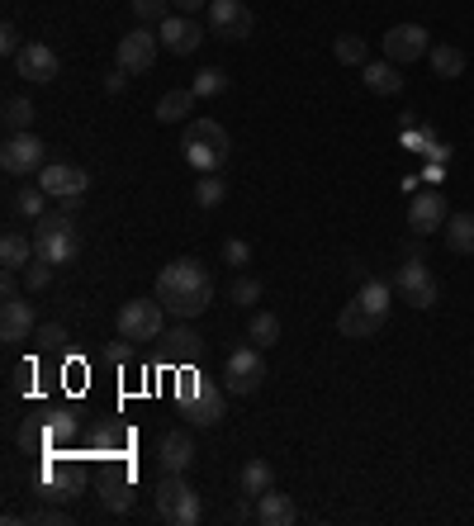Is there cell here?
Listing matches in <instances>:
<instances>
[{
	"mask_svg": "<svg viewBox=\"0 0 474 526\" xmlns=\"http://www.w3.org/2000/svg\"><path fill=\"white\" fill-rule=\"evenodd\" d=\"M157 517L166 526H195L200 522V493L185 484V474H162V484H157Z\"/></svg>",
	"mask_w": 474,
	"mask_h": 526,
	"instance_id": "277c9868",
	"label": "cell"
},
{
	"mask_svg": "<svg viewBox=\"0 0 474 526\" xmlns=\"http://www.w3.org/2000/svg\"><path fill=\"white\" fill-rule=\"evenodd\" d=\"M157 465H162V474H185L190 465H195V436L190 432H166L162 441H157Z\"/></svg>",
	"mask_w": 474,
	"mask_h": 526,
	"instance_id": "ac0fdd59",
	"label": "cell"
},
{
	"mask_svg": "<svg viewBox=\"0 0 474 526\" xmlns=\"http://www.w3.org/2000/svg\"><path fill=\"white\" fill-rule=\"evenodd\" d=\"M38 346H43V351H62V346H67V332H62L57 323L38 327Z\"/></svg>",
	"mask_w": 474,
	"mask_h": 526,
	"instance_id": "60d3db41",
	"label": "cell"
},
{
	"mask_svg": "<svg viewBox=\"0 0 474 526\" xmlns=\"http://www.w3.org/2000/svg\"><path fill=\"white\" fill-rule=\"evenodd\" d=\"M266 384V361H261V346H237L233 356L223 361V389L237 394V399H247Z\"/></svg>",
	"mask_w": 474,
	"mask_h": 526,
	"instance_id": "8992f818",
	"label": "cell"
},
{
	"mask_svg": "<svg viewBox=\"0 0 474 526\" xmlns=\"http://www.w3.org/2000/svg\"><path fill=\"white\" fill-rule=\"evenodd\" d=\"M223 394L228 389H219V384L200 380V375H185L181 384V413L195 427H219L223 418H228V403H223Z\"/></svg>",
	"mask_w": 474,
	"mask_h": 526,
	"instance_id": "5b68a950",
	"label": "cell"
},
{
	"mask_svg": "<svg viewBox=\"0 0 474 526\" xmlns=\"http://www.w3.org/2000/svg\"><path fill=\"white\" fill-rule=\"evenodd\" d=\"M446 200H441V190H418V195H413V200H408V228H413V233H441V228H446Z\"/></svg>",
	"mask_w": 474,
	"mask_h": 526,
	"instance_id": "2e32d148",
	"label": "cell"
},
{
	"mask_svg": "<svg viewBox=\"0 0 474 526\" xmlns=\"http://www.w3.org/2000/svg\"><path fill=\"white\" fill-rule=\"evenodd\" d=\"M15 209L29 218V223H34V218H43V214H48V190H43V185H29V190H19V195H15Z\"/></svg>",
	"mask_w": 474,
	"mask_h": 526,
	"instance_id": "836d02e7",
	"label": "cell"
},
{
	"mask_svg": "<svg viewBox=\"0 0 474 526\" xmlns=\"http://www.w3.org/2000/svg\"><path fill=\"white\" fill-rule=\"evenodd\" d=\"M34 332H38L34 304H29L24 294H10V299L0 304V342H5V346H19V342H29Z\"/></svg>",
	"mask_w": 474,
	"mask_h": 526,
	"instance_id": "4fadbf2b",
	"label": "cell"
},
{
	"mask_svg": "<svg viewBox=\"0 0 474 526\" xmlns=\"http://www.w3.org/2000/svg\"><path fill=\"white\" fill-rule=\"evenodd\" d=\"M38 185L48 190V200H86V190H91V176L72 162H48L38 171Z\"/></svg>",
	"mask_w": 474,
	"mask_h": 526,
	"instance_id": "30bf717a",
	"label": "cell"
},
{
	"mask_svg": "<svg viewBox=\"0 0 474 526\" xmlns=\"http://www.w3.org/2000/svg\"><path fill=\"white\" fill-rule=\"evenodd\" d=\"M114 327H119V337L124 342H157L166 332V304L152 294V299H128L124 309H119V318H114Z\"/></svg>",
	"mask_w": 474,
	"mask_h": 526,
	"instance_id": "3957f363",
	"label": "cell"
},
{
	"mask_svg": "<svg viewBox=\"0 0 474 526\" xmlns=\"http://www.w3.org/2000/svg\"><path fill=\"white\" fill-rule=\"evenodd\" d=\"M294 517H299V508H294L290 493L266 489L261 498H256V522L261 526H294Z\"/></svg>",
	"mask_w": 474,
	"mask_h": 526,
	"instance_id": "44dd1931",
	"label": "cell"
},
{
	"mask_svg": "<svg viewBox=\"0 0 474 526\" xmlns=\"http://www.w3.org/2000/svg\"><path fill=\"white\" fill-rule=\"evenodd\" d=\"M100 503H105V512H128L133 508V484H128V479H110V484L100 489Z\"/></svg>",
	"mask_w": 474,
	"mask_h": 526,
	"instance_id": "d6a6232c",
	"label": "cell"
},
{
	"mask_svg": "<svg viewBox=\"0 0 474 526\" xmlns=\"http://www.w3.org/2000/svg\"><path fill=\"white\" fill-rule=\"evenodd\" d=\"M356 299H361V304L375 313V318H389V304H394V285H389V280H380V275H365L361 290H356Z\"/></svg>",
	"mask_w": 474,
	"mask_h": 526,
	"instance_id": "cb8c5ba5",
	"label": "cell"
},
{
	"mask_svg": "<svg viewBox=\"0 0 474 526\" xmlns=\"http://www.w3.org/2000/svg\"><path fill=\"white\" fill-rule=\"evenodd\" d=\"M171 5H176L181 15H200V10H209L214 0H171Z\"/></svg>",
	"mask_w": 474,
	"mask_h": 526,
	"instance_id": "ee69618b",
	"label": "cell"
},
{
	"mask_svg": "<svg viewBox=\"0 0 474 526\" xmlns=\"http://www.w3.org/2000/svg\"><path fill=\"white\" fill-rule=\"evenodd\" d=\"M247 337H252V346H261V351L275 346V342H280V318H275L271 309H256L252 323H247Z\"/></svg>",
	"mask_w": 474,
	"mask_h": 526,
	"instance_id": "f546056e",
	"label": "cell"
},
{
	"mask_svg": "<svg viewBox=\"0 0 474 526\" xmlns=\"http://www.w3.org/2000/svg\"><path fill=\"white\" fill-rule=\"evenodd\" d=\"M43 152H48V147L38 143L34 133H10L5 147H0V171H5V176H38V171L48 166Z\"/></svg>",
	"mask_w": 474,
	"mask_h": 526,
	"instance_id": "52a82bcc",
	"label": "cell"
},
{
	"mask_svg": "<svg viewBox=\"0 0 474 526\" xmlns=\"http://www.w3.org/2000/svg\"><path fill=\"white\" fill-rule=\"evenodd\" d=\"M223 266H233V271H247V266H252V247H247L242 237H228V242H223Z\"/></svg>",
	"mask_w": 474,
	"mask_h": 526,
	"instance_id": "f35d334b",
	"label": "cell"
},
{
	"mask_svg": "<svg viewBox=\"0 0 474 526\" xmlns=\"http://www.w3.org/2000/svg\"><path fill=\"white\" fill-rule=\"evenodd\" d=\"M441 233H446V247L456 256H474V214H451Z\"/></svg>",
	"mask_w": 474,
	"mask_h": 526,
	"instance_id": "4316f807",
	"label": "cell"
},
{
	"mask_svg": "<svg viewBox=\"0 0 474 526\" xmlns=\"http://www.w3.org/2000/svg\"><path fill=\"white\" fill-rule=\"evenodd\" d=\"M34 100H24V95H15V100H5V133H34Z\"/></svg>",
	"mask_w": 474,
	"mask_h": 526,
	"instance_id": "f1b7e54d",
	"label": "cell"
},
{
	"mask_svg": "<svg viewBox=\"0 0 474 526\" xmlns=\"http://www.w3.org/2000/svg\"><path fill=\"white\" fill-rule=\"evenodd\" d=\"M15 72L29 81V86H48V81H57V72H62V62H57V53L48 48V43H24L15 57Z\"/></svg>",
	"mask_w": 474,
	"mask_h": 526,
	"instance_id": "9a60e30c",
	"label": "cell"
},
{
	"mask_svg": "<svg viewBox=\"0 0 474 526\" xmlns=\"http://www.w3.org/2000/svg\"><path fill=\"white\" fill-rule=\"evenodd\" d=\"M53 261H43V256H34V261H29V266H24V280H29V290H48V285H53Z\"/></svg>",
	"mask_w": 474,
	"mask_h": 526,
	"instance_id": "74e56055",
	"label": "cell"
},
{
	"mask_svg": "<svg viewBox=\"0 0 474 526\" xmlns=\"http://www.w3.org/2000/svg\"><path fill=\"white\" fill-rule=\"evenodd\" d=\"M157 342L166 346V356H171V361H190V356H200L204 337H200V332H195L190 323H185V318H176V327H166Z\"/></svg>",
	"mask_w": 474,
	"mask_h": 526,
	"instance_id": "ffe728a7",
	"label": "cell"
},
{
	"mask_svg": "<svg viewBox=\"0 0 474 526\" xmlns=\"http://www.w3.org/2000/svg\"><path fill=\"white\" fill-rule=\"evenodd\" d=\"M209 29L219 38H228V43H242V38H252L256 15L242 0H214V5H209Z\"/></svg>",
	"mask_w": 474,
	"mask_h": 526,
	"instance_id": "8fae6325",
	"label": "cell"
},
{
	"mask_svg": "<svg viewBox=\"0 0 474 526\" xmlns=\"http://www.w3.org/2000/svg\"><path fill=\"white\" fill-rule=\"evenodd\" d=\"M228 152H233V143H228V128H223L219 119H185L181 157L195 166L200 176L219 171V166L228 162Z\"/></svg>",
	"mask_w": 474,
	"mask_h": 526,
	"instance_id": "7a4b0ae2",
	"label": "cell"
},
{
	"mask_svg": "<svg viewBox=\"0 0 474 526\" xmlns=\"http://www.w3.org/2000/svg\"><path fill=\"white\" fill-rule=\"evenodd\" d=\"M380 327H384V318H375V313L365 309L361 299L342 304V313H337V332H342L347 342H370V337H375Z\"/></svg>",
	"mask_w": 474,
	"mask_h": 526,
	"instance_id": "d6986e66",
	"label": "cell"
},
{
	"mask_svg": "<svg viewBox=\"0 0 474 526\" xmlns=\"http://www.w3.org/2000/svg\"><path fill=\"white\" fill-rule=\"evenodd\" d=\"M332 57H337L342 67H365V62H370V48H365V38L342 34V38H332Z\"/></svg>",
	"mask_w": 474,
	"mask_h": 526,
	"instance_id": "4dcf8cb0",
	"label": "cell"
},
{
	"mask_svg": "<svg viewBox=\"0 0 474 526\" xmlns=\"http://www.w3.org/2000/svg\"><path fill=\"white\" fill-rule=\"evenodd\" d=\"M19 48H24V43H19V29L10 24V19H5V24H0V53L10 57V62H15V57H19Z\"/></svg>",
	"mask_w": 474,
	"mask_h": 526,
	"instance_id": "ab89813d",
	"label": "cell"
},
{
	"mask_svg": "<svg viewBox=\"0 0 474 526\" xmlns=\"http://www.w3.org/2000/svg\"><path fill=\"white\" fill-rule=\"evenodd\" d=\"M223 195H228V185L219 181V171L200 176V185H195V204H200V209H214V204H223Z\"/></svg>",
	"mask_w": 474,
	"mask_h": 526,
	"instance_id": "e575fe53",
	"label": "cell"
},
{
	"mask_svg": "<svg viewBox=\"0 0 474 526\" xmlns=\"http://www.w3.org/2000/svg\"><path fill=\"white\" fill-rule=\"evenodd\" d=\"M384 43V57H389V62H418V57H427L432 53V38H427V29H422V24H394V29H389V34L380 38Z\"/></svg>",
	"mask_w": 474,
	"mask_h": 526,
	"instance_id": "7c38bea8",
	"label": "cell"
},
{
	"mask_svg": "<svg viewBox=\"0 0 474 526\" xmlns=\"http://www.w3.org/2000/svg\"><path fill=\"white\" fill-rule=\"evenodd\" d=\"M157 38H162V48H166V53L190 57V53H200L204 29L195 24V15H166L162 24H157Z\"/></svg>",
	"mask_w": 474,
	"mask_h": 526,
	"instance_id": "5bb4252c",
	"label": "cell"
},
{
	"mask_svg": "<svg viewBox=\"0 0 474 526\" xmlns=\"http://www.w3.org/2000/svg\"><path fill=\"white\" fill-rule=\"evenodd\" d=\"M29 526H67V512H57V508H38L24 517Z\"/></svg>",
	"mask_w": 474,
	"mask_h": 526,
	"instance_id": "b9f144b4",
	"label": "cell"
},
{
	"mask_svg": "<svg viewBox=\"0 0 474 526\" xmlns=\"http://www.w3.org/2000/svg\"><path fill=\"white\" fill-rule=\"evenodd\" d=\"M128 10L138 15V24H162L171 15V0H128Z\"/></svg>",
	"mask_w": 474,
	"mask_h": 526,
	"instance_id": "8d00e7d4",
	"label": "cell"
},
{
	"mask_svg": "<svg viewBox=\"0 0 474 526\" xmlns=\"http://www.w3.org/2000/svg\"><path fill=\"white\" fill-rule=\"evenodd\" d=\"M124 86H128V72H124V67H119V72H110V76H105V91H110V95H119V91H124Z\"/></svg>",
	"mask_w": 474,
	"mask_h": 526,
	"instance_id": "bcb514c9",
	"label": "cell"
},
{
	"mask_svg": "<svg viewBox=\"0 0 474 526\" xmlns=\"http://www.w3.org/2000/svg\"><path fill=\"white\" fill-rule=\"evenodd\" d=\"M195 100H200V95L190 91V86H181V91H166L162 100H157V119H162V124H181V119H190Z\"/></svg>",
	"mask_w": 474,
	"mask_h": 526,
	"instance_id": "484cf974",
	"label": "cell"
},
{
	"mask_svg": "<svg viewBox=\"0 0 474 526\" xmlns=\"http://www.w3.org/2000/svg\"><path fill=\"white\" fill-rule=\"evenodd\" d=\"M228 299H233V304H242V309H256V304H261V280L237 271V280L228 285Z\"/></svg>",
	"mask_w": 474,
	"mask_h": 526,
	"instance_id": "1f68e13d",
	"label": "cell"
},
{
	"mask_svg": "<svg viewBox=\"0 0 474 526\" xmlns=\"http://www.w3.org/2000/svg\"><path fill=\"white\" fill-rule=\"evenodd\" d=\"M427 62H432V72H437L441 81H456V76H465V53H460V48H451V43H432Z\"/></svg>",
	"mask_w": 474,
	"mask_h": 526,
	"instance_id": "83f0119b",
	"label": "cell"
},
{
	"mask_svg": "<svg viewBox=\"0 0 474 526\" xmlns=\"http://www.w3.org/2000/svg\"><path fill=\"white\" fill-rule=\"evenodd\" d=\"M29 261H34V237H24L10 228V233L0 237V266H5V271H24Z\"/></svg>",
	"mask_w": 474,
	"mask_h": 526,
	"instance_id": "603a6c76",
	"label": "cell"
},
{
	"mask_svg": "<svg viewBox=\"0 0 474 526\" xmlns=\"http://www.w3.org/2000/svg\"><path fill=\"white\" fill-rule=\"evenodd\" d=\"M190 91L200 95V100H209V95H223V91H228V76H223L219 67H204V72L190 81Z\"/></svg>",
	"mask_w": 474,
	"mask_h": 526,
	"instance_id": "d590c367",
	"label": "cell"
},
{
	"mask_svg": "<svg viewBox=\"0 0 474 526\" xmlns=\"http://www.w3.org/2000/svg\"><path fill=\"white\" fill-rule=\"evenodd\" d=\"M10 294H19V271H5V275H0V299H10Z\"/></svg>",
	"mask_w": 474,
	"mask_h": 526,
	"instance_id": "f6af8a7d",
	"label": "cell"
},
{
	"mask_svg": "<svg viewBox=\"0 0 474 526\" xmlns=\"http://www.w3.org/2000/svg\"><path fill=\"white\" fill-rule=\"evenodd\" d=\"M365 91L370 95H399L403 91V67L399 62H389V57H384V62H365Z\"/></svg>",
	"mask_w": 474,
	"mask_h": 526,
	"instance_id": "7402d4cb",
	"label": "cell"
},
{
	"mask_svg": "<svg viewBox=\"0 0 474 526\" xmlns=\"http://www.w3.org/2000/svg\"><path fill=\"white\" fill-rule=\"evenodd\" d=\"M394 290L413 304V309H432L441 299V285H437V275L422 266V256H408L399 266V275H394Z\"/></svg>",
	"mask_w": 474,
	"mask_h": 526,
	"instance_id": "ba28073f",
	"label": "cell"
},
{
	"mask_svg": "<svg viewBox=\"0 0 474 526\" xmlns=\"http://www.w3.org/2000/svg\"><path fill=\"white\" fill-rule=\"evenodd\" d=\"M76 252H81V242H76L72 223H62V228H53V233H34V256L53 261V266H72Z\"/></svg>",
	"mask_w": 474,
	"mask_h": 526,
	"instance_id": "e0dca14e",
	"label": "cell"
},
{
	"mask_svg": "<svg viewBox=\"0 0 474 526\" xmlns=\"http://www.w3.org/2000/svg\"><path fill=\"white\" fill-rule=\"evenodd\" d=\"M157 299L166 304L171 318L195 323V318L214 304V275H209V266H200L195 256H181V261L162 266V275H157Z\"/></svg>",
	"mask_w": 474,
	"mask_h": 526,
	"instance_id": "6da1fadb",
	"label": "cell"
},
{
	"mask_svg": "<svg viewBox=\"0 0 474 526\" xmlns=\"http://www.w3.org/2000/svg\"><path fill=\"white\" fill-rule=\"evenodd\" d=\"M237 489H242V498H261L266 489H275V470L266 465V460H247L242 465V474H237Z\"/></svg>",
	"mask_w": 474,
	"mask_h": 526,
	"instance_id": "d4e9b609",
	"label": "cell"
},
{
	"mask_svg": "<svg viewBox=\"0 0 474 526\" xmlns=\"http://www.w3.org/2000/svg\"><path fill=\"white\" fill-rule=\"evenodd\" d=\"M157 53H162V38L152 34L147 24H138L133 34L119 38V48H114V57H119V67H124L128 76H143L152 62H157Z\"/></svg>",
	"mask_w": 474,
	"mask_h": 526,
	"instance_id": "9c48e42d",
	"label": "cell"
},
{
	"mask_svg": "<svg viewBox=\"0 0 474 526\" xmlns=\"http://www.w3.org/2000/svg\"><path fill=\"white\" fill-rule=\"evenodd\" d=\"M128 356H133V342H124V337H119V346H110V351H105V361H114V365H124Z\"/></svg>",
	"mask_w": 474,
	"mask_h": 526,
	"instance_id": "7bdbcfd3",
	"label": "cell"
}]
</instances>
